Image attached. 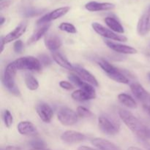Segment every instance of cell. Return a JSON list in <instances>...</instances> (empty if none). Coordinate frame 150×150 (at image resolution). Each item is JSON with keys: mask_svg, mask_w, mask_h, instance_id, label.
Listing matches in <instances>:
<instances>
[{"mask_svg": "<svg viewBox=\"0 0 150 150\" xmlns=\"http://www.w3.org/2000/svg\"><path fill=\"white\" fill-rule=\"evenodd\" d=\"M70 8L69 7H62L56 9V10H53L51 13H47L46 15H45V16H43L42 17H41L40 18L38 21L37 24L44 25L46 24V23H49V22L51 21L59 18L62 17L63 16L67 14L69 12V10H70Z\"/></svg>", "mask_w": 150, "mask_h": 150, "instance_id": "9c48e42d", "label": "cell"}, {"mask_svg": "<svg viewBox=\"0 0 150 150\" xmlns=\"http://www.w3.org/2000/svg\"><path fill=\"white\" fill-rule=\"evenodd\" d=\"M4 21H5V18H4V17H2V16H1V21H0V25H1V26H2L3 23H4Z\"/></svg>", "mask_w": 150, "mask_h": 150, "instance_id": "f35d334b", "label": "cell"}, {"mask_svg": "<svg viewBox=\"0 0 150 150\" xmlns=\"http://www.w3.org/2000/svg\"><path fill=\"white\" fill-rule=\"evenodd\" d=\"M59 29L60 30L63 31V32H66L67 33L70 34H76L77 32L76 30V28L75 27L74 25H73L72 23H67V22H64V23H62L59 26Z\"/></svg>", "mask_w": 150, "mask_h": 150, "instance_id": "f1b7e54d", "label": "cell"}, {"mask_svg": "<svg viewBox=\"0 0 150 150\" xmlns=\"http://www.w3.org/2000/svg\"><path fill=\"white\" fill-rule=\"evenodd\" d=\"M92 26L94 30L98 35L103 37V38H108V39L110 40H113L120 41V42H126L127 40V38L125 36L121 35H117V34H116L113 31L109 30L108 29L105 28V26L97 23V22H95V23H92Z\"/></svg>", "mask_w": 150, "mask_h": 150, "instance_id": "52a82bcc", "label": "cell"}, {"mask_svg": "<svg viewBox=\"0 0 150 150\" xmlns=\"http://www.w3.org/2000/svg\"><path fill=\"white\" fill-rule=\"evenodd\" d=\"M98 64L106 73L107 76L112 80L121 83H129L128 79L125 76H124L118 69L116 68L114 66H113L107 61L104 59H100L98 61Z\"/></svg>", "mask_w": 150, "mask_h": 150, "instance_id": "3957f363", "label": "cell"}, {"mask_svg": "<svg viewBox=\"0 0 150 150\" xmlns=\"http://www.w3.org/2000/svg\"><path fill=\"white\" fill-rule=\"evenodd\" d=\"M25 83H26V86H27L29 90H36L39 87V83H38V80L31 75H26V76H25Z\"/></svg>", "mask_w": 150, "mask_h": 150, "instance_id": "484cf974", "label": "cell"}, {"mask_svg": "<svg viewBox=\"0 0 150 150\" xmlns=\"http://www.w3.org/2000/svg\"><path fill=\"white\" fill-rule=\"evenodd\" d=\"M148 76H149V78L150 79V72L149 73V74H148Z\"/></svg>", "mask_w": 150, "mask_h": 150, "instance_id": "ab89813d", "label": "cell"}, {"mask_svg": "<svg viewBox=\"0 0 150 150\" xmlns=\"http://www.w3.org/2000/svg\"><path fill=\"white\" fill-rule=\"evenodd\" d=\"M4 45H5V42H4V40H2V38H1V52H2L3 50H4Z\"/></svg>", "mask_w": 150, "mask_h": 150, "instance_id": "8d00e7d4", "label": "cell"}, {"mask_svg": "<svg viewBox=\"0 0 150 150\" xmlns=\"http://www.w3.org/2000/svg\"><path fill=\"white\" fill-rule=\"evenodd\" d=\"M115 7V5L109 2H98L92 1L85 4V8L90 12L105 11V10H112Z\"/></svg>", "mask_w": 150, "mask_h": 150, "instance_id": "9a60e30c", "label": "cell"}, {"mask_svg": "<svg viewBox=\"0 0 150 150\" xmlns=\"http://www.w3.org/2000/svg\"><path fill=\"white\" fill-rule=\"evenodd\" d=\"M10 4V1H1V10L4 9V7H8V5Z\"/></svg>", "mask_w": 150, "mask_h": 150, "instance_id": "e575fe53", "label": "cell"}, {"mask_svg": "<svg viewBox=\"0 0 150 150\" xmlns=\"http://www.w3.org/2000/svg\"><path fill=\"white\" fill-rule=\"evenodd\" d=\"M40 150H49V149H40Z\"/></svg>", "mask_w": 150, "mask_h": 150, "instance_id": "60d3db41", "label": "cell"}, {"mask_svg": "<svg viewBox=\"0 0 150 150\" xmlns=\"http://www.w3.org/2000/svg\"><path fill=\"white\" fill-rule=\"evenodd\" d=\"M104 21H105V23H106L107 26L114 32L120 34H123L125 32L124 28L117 19L112 17H107L105 18Z\"/></svg>", "mask_w": 150, "mask_h": 150, "instance_id": "603a6c76", "label": "cell"}, {"mask_svg": "<svg viewBox=\"0 0 150 150\" xmlns=\"http://www.w3.org/2000/svg\"><path fill=\"white\" fill-rule=\"evenodd\" d=\"M50 26H51V23H46V24H44L42 27L39 28V29L32 35V36L29 39L27 42L28 45H30V44H32L33 42H35L38 40H39L46 33L47 31L49 29Z\"/></svg>", "mask_w": 150, "mask_h": 150, "instance_id": "cb8c5ba5", "label": "cell"}, {"mask_svg": "<svg viewBox=\"0 0 150 150\" xmlns=\"http://www.w3.org/2000/svg\"><path fill=\"white\" fill-rule=\"evenodd\" d=\"M36 110L40 118L44 122H51V119L53 118L54 112H53L52 108H51L49 105L42 103L38 105Z\"/></svg>", "mask_w": 150, "mask_h": 150, "instance_id": "4fadbf2b", "label": "cell"}, {"mask_svg": "<svg viewBox=\"0 0 150 150\" xmlns=\"http://www.w3.org/2000/svg\"><path fill=\"white\" fill-rule=\"evenodd\" d=\"M52 57L53 59L63 68H65L69 70H74V66L72 65L60 53L57 52V51H54L52 53Z\"/></svg>", "mask_w": 150, "mask_h": 150, "instance_id": "44dd1931", "label": "cell"}, {"mask_svg": "<svg viewBox=\"0 0 150 150\" xmlns=\"http://www.w3.org/2000/svg\"><path fill=\"white\" fill-rule=\"evenodd\" d=\"M27 21H23L20 23L18 26L15 28L14 30L10 32V33L7 34L6 36L1 37L4 42L6 43H9V42H12L13 40H18L22 35H23L26 30L27 28Z\"/></svg>", "mask_w": 150, "mask_h": 150, "instance_id": "8fae6325", "label": "cell"}, {"mask_svg": "<svg viewBox=\"0 0 150 150\" xmlns=\"http://www.w3.org/2000/svg\"><path fill=\"white\" fill-rule=\"evenodd\" d=\"M78 150H97L95 149H92V148L89 147V146H80V147L78 149Z\"/></svg>", "mask_w": 150, "mask_h": 150, "instance_id": "d590c367", "label": "cell"}, {"mask_svg": "<svg viewBox=\"0 0 150 150\" xmlns=\"http://www.w3.org/2000/svg\"><path fill=\"white\" fill-rule=\"evenodd\" d=\"M14 51L16 53H21L23 50V42L21 40H17L14 43Z\"/></svg>", "mask_w": 150, "mask_h": 150, "instance_id": "836d02e7", "label": "cell"}, {"mask_svg": "<svg viewBox=\"0 0 150 150\" xmlns=\"http://www.w3.org/2000/svg\"><path fill=\"white\" fill-rule=\"evenodd\" d=\"M74 70L79 75V77L81 79H83V81H85L86 82L90 83L91 85H92L94 86H99L98 80L95 79V76L92 73H89V71L85 70L84 68H83V67H81L79 65H76L74 66Z\"/></svg>", "mask_w": 150, "mask_h": 150, "instance_id": "2e32d148", "label": "cell"}, {"mask_svg": "<svg viewBox=\"0 0 150 150\" xmlns=\"http://www.w3.org/2000/svg\"><path fill=\"white\" fill-rule=\"evenodd\" d=\"M57 117L61 124L65 126L73 125L78 122V114L74 111L66 107H63L59 110Z\"/></svg>", "mask_w": 150, "mask_h": 150, "instance_id": "8992f818", "label": "cell"}, {"mask_svg": "<svg viewBox=\"0 0 150 150\" xmlns=\"http://www.w3.org/2000/svg\"><path fill=\"white\" fill-rule=\"evenodd\" d=\"M29 145L30 146L31 150H40L45 148V144L42 139H35L29 142Z\"/></svg>", "mask_w": 150, "mask_h": 150, "instance_id": "83f0119b", "label": "cell"}, {"mask_svg": "<svg viewBox=\"0 0 150 150\" xmlns=\"http://www.w3.org/2000/svg\"><path fill=\"white\" fill-rule=\"evenodd\" d=\"M93 146L98 148V150H121L120 147L112 142L101 138H95L91 141Z\"/></svg>", "mask_w": 150, "mask_h": 150, "instance_id": "ac0fdd59", "label": "cell"}, {"mask_svg": "<svg viewBox=\"0 0 150 150\" xmlns=\"http://www.w3.org/2000/svg\"><path fill=\"white\" fill-rule=\"evenodd\" d=\"M130 86L133 94L139 100L143 103L144 105L149 103L150 102V94L140 83L133 82L130 83Z\"/></svg>", "mask_w": 150, "mask_h": 150, "instance_id": "30bf717a", "label": "cell"}, {"mask_svg": "<svg viewBox=\"0 0 150 150\" xmlns=\"http://www.w3.org/2000/svg\"><path fill=\"white\" fill-rule=\"evenodd\" d=\"M45 45L52 52L56 51L62 45V41L61 38L56 35H46L45 38Z\"/></svg>", "mask_w": 150, "mask_h": 150, "instance_id": "ffe728a7", "label": "cell"}, {"mask_svg": "<svg viewBox=\"0 0 150 150\" xmlns=\"http://www.w3.org/2000/svg\"><path fill=\"white\" fill-rule=\"evenodd\" d=\"M68 79L70 81H72L73 83H75L76 86H79V87L81 88V89L85 91V92H89V93L90 94H92V95H96V92H95V89H94L92 85L87 83V82L83 81L82 79H81L79 76L74 74H70L68 76Z\"/></svg>", "mask_w": 150, "mask_h": 150, "instance_id": "e0dca14e", "label": "cell"}, {"mask_svg": "<svg viewBox=\"0 0 150 150\" xmlns=\"http://www.w3.org/2000/svg\"><path fill=\"white\" fill-rule=\"evenodd\" d=\"M137 32L140 36H145L150 32V4L139 18L137 24Z\"/></svg>", "mask_w": 150, "mask_h": 150, "instance_id": "ba28073f", "label": "cell"}, {"mask_svg": "<svg viewBox=\"0 0 150 150\" xmlns=\"http://www.w3.org/2000/svg\"><path fill=\"white\" fill-rule=\"evenodd\" d=\"M40 62L44 66H48L51 64V59L45 54H42L40 56Z\"/></svg>", "mask_w": 150, "mask_h": 150, "instance_id": "1f68e13d", "label": "cell"}, {"mask_svg": "<svg viewBox=\"0 0 150 150\" xmlns=\"http://www.w3.org/2000/svg\"><path fill=\"white\" fill-rule=\"evenodd\" d=\"M127 150H142L139 147H136V146H130V147H129Z\"/></svg>", "mask_w": 150, "mask_h": 150, "instance_id": "74e56055", "label": "cell"}, {"mask_svg": "<svg viewBox=\"0 0 150 150\" xmlns=\"http://www.w3.org/2000/svg\"><path fill=\"white\" fill-rule=\"evenodd\" d=\"M17 127L19 133L24 136H35L38 133L36 127L30 122H21Z\"/></svg>", "mask_w": 150, "mask_h": 150, "instance_id": "d6986e66", "label": "cell"}, {"mask_svg": "<svg viewBox=\"0 0 150 150\" xmlns=\"http://www.w3.org/2000/svg\"><path fill=\"white\" fill-rule=\"evenodd\" d=\"M71 97L75 100L82 102V101H86L89 100L95 99L96 98V95H92V94L89 93L87 92H85L82 89H78V90L75 91L72 93Z\"/></svg>", "mask_w": 150, "mask_h": 150, "instance_id": "7402d4cb", "label": "cell"}, {"mask_svg": "<svg viewBox=\"0 0 150 150\" xmlns=\"http://www.w3.org/2000/svg\"><path fill=\"white\" fill-rule=\"evenodd\" d=\"M86 136L83 133L74 130H67L64 132L61 136V139L67 144H76L83 142L86 139Z\"/></svg>", "mask_w": 150, "mask_h": 150, "instance_id": "7c38bea8", "label": "cell"}, {"mask_svg": "<svg viewBox=\"0 0 150 150\" xmlns=\"http://www.w3.org/2000/svg\"><path fill=\"white\" fill-rule=\"evenodd\" d=\"M3 119H4V125L7 127H10L13 122V117L10 112L9 110H5L4 112V116H3Z\"/></svg>", "mask_w": 150, "mask_h": 150, "instance_id": "4dcf8cb0", "label": "cell"}, {"mask_svg": "<svg viewBox=\"0 0 150 150\" xmlns=\"http://www.w3.org/2000/svg\"><path fill=\"white\" fill-rule=\"evenodd\" d=\"M76 111H77L78 116L82 117V118H89V117H92V115H93V114L89 110H88L87 108H84L83 106L78 107Z\"/></svg>", "mask_w": 150, "mask_h": 150, "instance_id": "f546056e", "label": "cell"}, {"mask_svg": "<svg viewBox=\"0 0 150 150\" xmlns=\"http://www.w3.org/2000/svg\"><path fill=\"white\" fill-rule=\"evenodd\" d=\"M15 67L18 70H28L40 71L42 68V64L38 59L34 57H21L13 62Z\"/></svg>", "mask_w": 150, "mask_h": 150, "instance_id": "5b68a950", "label": "cell"}, {"mask_svg": "<svg viewBox=\"0 0 150 150\" xmlns=\"http://www.w3.org/2000/svg\"><path fill=\"white\" fill-rule=\"evenodd\" d=\"M119 115L127 127L140 139L143 140L150 139V129L146 127L131 112L125 109H120Z\"/></svg>", "mask_w": 150, "mask_h": 150, "instance_id": "6da1fadb", "label": "cell"}, {"mask_svg": "<svg viewBox=\"0 0 150 150\" xmlns=\"http://www.w3.org/2000/svg\"><path fill=\"white\" fill-rule=\"evenodd\" d=\"M118 99L120 102L126 107L130 108H137V103L135 100L127 94L122 93L118 95Z\"/></svg>", "mask_w": 150, "mask_h": 150, "instance_id": "d4e9b609", "label": "cell"}, {"mask_svg": "<svg viewBox=\"0 0 150 150\" xmlns=\"http://www.w3.org/2000/svg\"><path fill=\"white\" fill-rule=\"evenodd\" d=\"M59 86L60 87L66 89V90H71V89H73L74 88L71 83L67 81H61L59 82Z\"/></svg>", "mask_w": 150, "mask_h": 150, "instance_id": "d6a6232c", "label": "cell"}, {"mask_svg": "<svg viewBox=\"0 0 150 150\" xmlns=\"http://www.w3.org/2000/svg\"><path fill=\"white\" fill-rule=\"evenodd\" d=\"M105 44L109 48L117 53L123 54H135L137 53V50L131 46L122 44L116 43L111 41H105Z\"/></svg>", "mask_w": 150, "mask_h": 150, "instance_id": "5bb4252c", "label": "cell"}, {"mask_svg": "<svg viewBox=\"0 0 150 150\" xmlns=\"http://www.w3.org/2000/svg\"><path fill=\"white\" fill-rule=\"evenodd\" d=\"M45 10L44 9L33 8V7H28L24 9L23 11V16L25 17H35V16H40L45 12Z\"/></svg>", "mask_w": 150, "mask_h": 150, "instance_id": "4316f807", "label": "cell"}, {"mask_svg": "<svg viewBox=\"0 0 150 150\" xmlns=\"http://www.w3.org/2000/svg\"><path fill=\"white\" fill-rule=\"evenodd\" d=\"M100 129L107 135H115L120 132V125L117 120L108 115H102L98 118Z\"/></svg>", "mask_w": 150, "mask_h": 150, "instance_id": "277c9868", "label": "cell"}, {"mask_svg": "<svg viewBox=\"0 0 150 150\" xmlns=\"http://www.w3.org/2000/svg\"><path fill=\"white\" fill-rule=\"evenodd\" d=\"M17 70L13 62L7 64L3 73L2 83L12 94L18 96V95H20V91L15 84V77H16Z\"/></svg>", "mask_w": 150, "mask_h": 150, "instance_id": "7a4b0ae2", "label": "cell"}]
</instances>
